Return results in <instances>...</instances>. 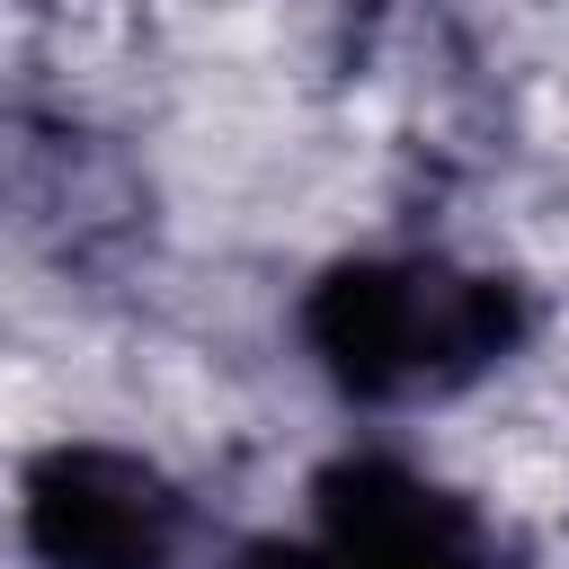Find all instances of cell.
Segmentation results:
<instances>
[{
  "instance_id": "cell-1",
  "label": "cell",
  "mask_w": 569,
  "mask_h": 569,
  "mask_svg": "<svg viewBox=\"0 0 569 569\" xmlns=\"http://www.w3.org/2000/svg\"><path fill=\"white\" fill-rule=\"evenodd\" d=\"M293 356L347 418L453 409L480 382L516 373L542 338V284L498 258L436 240L329 249L284 302Z\"/></svg>"
},
{
  "instance_id": "cell-2",
  "label": "cell",
  "mask_w": 569,
  "mask_h": 569,
  "mask_svg": "<svg viewBox=\"0 0 569 569\" xmlns=\"http://www.w3.org/2000/svg\"><path fill=\"white\" fill-rule=\"evenodd\" d=\"M9 525L27 569H222V525L151 445L71 427L18 453Z\"/></svg>"
},
{
  "instance_id": "cell-3",
  "label": "cell",
  "mask_w": 569,
  "mask_h": 569,
  "mask_svg": "<svg viewBox=\"0 0 569 569\" xmlns=\"http://www.w3.org/2000/svg\"><path fill=\"white\" fill-rule=\"evenodd\" d=\"M320 569H507V533L480 489L391 436H347L302 471L284 516Z\"/></svg>"
}]
</instances>
